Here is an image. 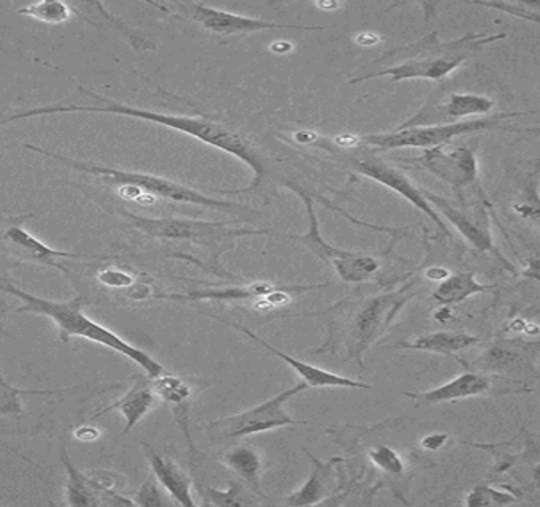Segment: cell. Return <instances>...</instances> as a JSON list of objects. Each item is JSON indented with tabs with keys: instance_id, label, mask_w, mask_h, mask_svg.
<instances>
[{
	"instance_id": "cell-1",
	"label": "cell",
	"mask_w": 540,
	"mask_h": 507,
	"mask_svg": "<svg viewBox=\"0 0 540 507\" xmlns=\"http://www.w3.org/2000/svg\"><path fill=\"white\" fill-rule=\"evenodd\" d=\"M69 78L77 88L96 100L94 105H46V107L32 108V110L12 113L7 118L0 119V127L12 124L21 119L39 118L46 115H64V113H103V115L127 116V118L143 119V121L154 122L157 126L167 127L176 130L179 134L195 138L198 142L205 143L211 148L219 149L230 156L236 157L238 161L248 165L254 173V181L251 186L244 187L240 191L230 192V194H241V192L254 191L262 184L267 176V162L262 154L252 146L248 138L244 137L238 130L225 126L222 122L206 118V116L170 115V113H159V111L145 110V108H135L126 103L116 102L108 97L100 96L96 92L83 88L77 81Z\"/></svg>"
},
{
	"instance_id": "cell-2",
	"label": "cell",
	"mask_w": 540,
	"mask_h": 507,
	"mask_svg": "<svg viewBox=\"0 0 540 507\" xmlns=\"http://www.w3.org/2000/svg\"><path fill=\"white\" fill-rule=\"evenodd\" d=\"M417 286L419 276H414L393 292L369 295L360 300L349 298V303L339 302L328 308L327 314H331L328 338L316 354L341 352L346 355V360H355L360 368H365L363 355L392 327L407 302L417 294Z\"/></svg>"
},
{
	"instance_id": "cell-3",
	"label": "cell",
	"mask_w": 540,
	"mask_h": 507,
	"mask_svg": "<svg viewBox=\"0 0 540 507\" xmlns=\"http://www.w3.org/2000/svg\"><path fill=\"white\" fill-rule=\"evenodd\" d=\"M0 290L5 294L13 295L24 303L18 309V313H34L50 317L51 321L56 322L61 330L62 341H69L70 336H78L83 340L108 347L111 351L118 352L126 359L132 360L151 379L165 373L164 365L157 362L148 352L132 346L126 340H122L121 336L116 335L115 332H111L107 327L97 324L96 321H92L91 317L86 316L81 309L80 298H73L70 302H53L48 298L29 294L26 290H21L20 287L13 286L8 281L0 284Z\"/></svg>"
},
{
	"instance_id": "cell-4",
	"label": "cell",
	"mask_w": 540,
	"mask_h": 507,
	"mask_svg": "<svg viewBox=\"0 0 540 507\" xmlns=\"http://www.w3.org/2000/svg\"><path fill=\"white\" fill-rule=\"evenodd\" d=\"M506 37V34H468L452 42H441L438 34L433 32L419 43L406 48L411 50L409 58L377 72L368 73L365 77L350 80V83H363L379 77H390L392 81H439L449 77L450 73L455 72L463 62L468 61L472 53L482 51L485 46Z\"/></svg>"
},
{
	"instance_id": "cell-5",
	"label": "cell",
	"mask_w": 540,
	"mask_h": 507,
	"mask_svg": "<svg viewBox=\"0 0 540 507\" xmlns=\"http://www.w3.org/2000/svg\"><path fill=\"white\" fill-rule=\"evenodd\" d=\"M26 148L42 154V156L50 157L53 161L61 162L64 167L72 168V170L99 176V178L110 181V183L119 184V186L137 187L141 194L148 195V197H160V199L170 200V202L206 206V208H213V210L233 211V213L251 211L248 206L216 199V197L203 194L197 189L176 183V181L167 180V178H160V176L149 175V173L127 172V170L105 167V165L94 164V162L80 161V159H73V157L51 153V151L37 148L34 145H26Z\"/></svg>"
},
{
	"instance_id": "cell-6",
	"label": "cell",
	"mask_w": 540,
	"mask_h": 507,
	"mask_svg": "<svg viewBox=\"0 0 540 507\" xmlns=\"http://www.w3.org/2000/svg\"><path fill=\"white\" fill-rule=\"evenodd\" d=\"M135 229L157 240L184 241L208 249L216 264L219 257L235 248L236 241L244 237L273 235L267 229L236 227L235 222L195 221L186 218H141L137 214L124 213ZM221 265V264H219Z\"/></svg>"
},
{
	"instance_id": "cell-7",
	"label": "cell",
	"mask_w": 540,
	"mask_h": 507,
	"mask_svg": "<svg viewBox=\"0 0 540 507\" xmlns=\"http://www.w3.org/2000/svg\"><path fill=\"white\" fill-rule=\"evenodd\" d=\"M286 186L303 200L306 214H308V230L300 235L289 233L286 237L306 246L314 256L319 257L325 265L335 271L336 276L344 283L360 284L374 278L377 271L381 270L379 256H374L373 252L349 251V249L333 246L324 240L320 233L319 219L314 210L312 195L295 184L286 183Z\"/></svg>"
},
{
	"instance_id": "cell-8",
	"label": "cell",
	"mask_w": 540,
	"mask_h": 507,
	"mask_svg": "<svg viewBox=\"0 0 540 507\" xmlns=\"http://www.w3.org/2000/svg\"><path fill=\"white\" fill-rule=\"evenodd\" d=\"M295 140L303 143V145L317 146V148L325 149L328 153L338 157L339 161L346 162L349 167L354 168L358 173H362L369 180L376 181V183L392 189L396 194H400L404 200H407L417 210L422 211L425 216H428L430 221L436 227H439V230L444 235L450 237V230L447 229V225L442 221L438 211L434 210L430 202L425 199L422 189L415 186L398 168L385 164L381 159H377L374 156H357V154L347 153L344 149L336 148L335 143H331L327 138L319 137L316 134H309V132H301V134L295 135Z\"/></svg>"
},
{
	"instance_id": "cell-9",
	"label": "cell",
	"mask_w": 540,
	"mask_h": 507,
	"mask_svg": "<svg viewBox=\"0 0 540 507\" xmlns=\"http://www.w3.org/2000/svg\"><path fill=\"white\" fill-rule=\"evenodd\" d=\"M525 113H498V115L483 116L471 121L453 122V124H428V126H401L400 129L384 134H371L358 138L363 145L381 151L393 149H430L447 145L455 138L463 135L479 134L485 130H495L501 127L507 119L517 118Z\"/></svg>"
},
{
	"instance_id": "cell-10",
	"label": "cell",
	"mask_w": 540,
	"mask_h": 507,
	"mask_svg": "<svg viewBox=\"0 0 540 507\" xmlns=\"http://www.w3.org/2000/svg\"><path fill=\"white\" fill-rule=\"evenodd\" d=\"M305 390H308V386L300 382L297 386L278 393L276 397H271L270 400L263 401L254 408L246 409L235 416L216 420L210 425V430H213L219 438L235 439L260 435V433L278 430V428L306 425L308 422L295 420L287 412L290 401Z\"/></svg>"
},
{
	"instance_id": "cell-11",
	"label": "cell",
	"mask_w": 540,
	"mask_h": 507,
	"mask_svg": "<svg viewBox=\"0 0 540 507\" xmlns=\"http://www.w3.org/2000/svg\"><path fill=\"white\" fill-rule=\"evenodd\" d=\"M407 162L425 168L426 172L445 181L452 187L458 199L463 200V191L479 178V161L476 153L468 146L447 145L425 149L422 156Z\"/></svg>"
},
{
	"instance_id": "cell-12",
	"label": "cell",
	"mask_w": 540,
	"mask_h": 507,
	"mask_svg": "<svg viewBox=\"0 0 540 507\" xmlns=\"http://www.w3.org/2000/svg\"><path fill=\"white\" fill-rule=\"evenodd\" d=\"M181 13L186 18L202 26L206 31L221 37L232 35L255 34V32L278 31V29H295V31H324V26H298V24H281L274 21L259 20L251 16L236 15L205 4H181Z\"/></svg>"
},
{
	"instance_id": "cell-13",
	"label": "cell",
	"mask_w": 540,
	"mask_h": 507,
	"mask_svg": "<svg viewBox=\"0 0 540 507\" xmlns=\"http://www.w3.org/2000/svg\"><path fill=\"white\" fill-rule=\"evenodd\" d=\"M330 284H314V286H276L271 283H251L244 286L224 287V289L192 290L189 294L154 295L162 300H176V302H244V300H257L271 306L281 305L289 300L290 294H303L309 290L324 289Z\"/></svg>"
},
{
	"instance_id": "cell-14",
	"label": "cell",
	"mask_w": 540,
	"mask_h": 507,
	"mask_svg": "<svg viewBox=\"0 0 540 507\" xmlns=\"http://www.w3.org/2000/svg\"><path fill=\"white\" fill-rule=\"evenodd\" d=\"M224 324L248 336L249 340L259 344L265 351L271 352L274 357H278L279 360L286 363L289 368H292L300 376L301 382L306 384L308 389H371V386L366 384V382L346 378V376H341L338 373H331V371L324 370V368L311 365V363L305 362V360L297 359L293 355L279 351L278 347H274L273 344L263 340L262 336L252 332L248 327H243L240 324H232V322H224Z\"/></svg>"
},
{
	"instance_id": "cell-15",
	"label": "cell",
	"mask_w": 540,
	"mask_h": 507,
	"mask_svg": "<svg viewBox=\"0 0 540 507\" xmlns=\"http://www.w3.org/2000/svg\"><path fill=\"white\" fill-rule=\"evenodd\" d=\"M491 378L487 374L477 371H466L458 374L457 378L450 379L442 386L428 392H404L406 398H411L417 405H442L450 401L468 400V398L482 397L491 390Z\"/></svg>"
},
{
	"instance_id": "cell-16",
	"label": "cell",
	"mask_w": 540,
	"mask_h": 507,
	"mask_svg": "<svg viewBox=\"0 0 540 507\" xmlns=\"http://www.w3.org/2000/svg\"><path fill=\"white\" fill-rule=\"evenodd\" d=\"M143 454L151 466L154 479L159 482L160 487L164 488L168 495L172 496L176 503L184 507L197 506L192 498L191 477L187 476L186 471L178 463L157 454L156 450L148 443H143Z\"/></svg>"
},
{
	"instance_id": "cell-17",
	"label": "cell",
	"mask_w": 540,
	"mask_h": 507,
	"mask_svg": "<svg viewBox=\"0 0 540 507\" xmlns=\"http://www.w3.org/2000/svg\"><path fill=\"white\" fill-rule=\"evenodd\" d=\"M4 240L8 246H12L18 256H23L24 259L37 262V264L48 265V267H61L56 259H102L99 256H84V254H72V252L50 248L37 240L32 233L26 232L23 227H10L4 233Z\"/></svg>"
},
{
	"instance_id": "cell-18",
	"label": "cell",
	"mask_w": 540,
	"mask_h": 507,
	"mask_svg": "<svg viewBox=\"0 0 540 507\" xmlns=\"http://www.w3.org/2000/svg\"><path fill=\"white\" fill-rule=\"evenodd\" d=\"M312 471L305 484L284 500L289 506H314L324 500L335 484V465L339 458H331L328 462H322L319 458L312 457Z\"/></svg>"
},
{
	"instance_id": "cell-19",
	"label": "cell",
	"mask_w": 540,
	"mask_h": 507,
	"mask_svg": "<svg viewBox=\"0 0 540 507\" xmlns=\"http://www.w3.org/2000/svg\"><path fill=\"white\" fill-rule=\"evenodd\" d=\"M479 338L466 332H433L426 335L415 336L412 340L400 341L396 349L406 351L431 352L452 357L458 352L466 351L469 347L476 346Z\"/></svg>"
},
{
	"instance_id": "cell-20",
	"label": "cell",
	"mask_w": 540,
	"mask_h": 507,
	"mask_svg": "<svg viewBox=\"0 0 540 507\" xmlns=\"http://www.w3.org/2000/svg\"><path fill=\"white\" fill-rule=\"evenodd\" d=\"M154 406H156V393L153 392V389L145 386V384H135L129 392L124 393L115 403H111L108 408L96 412L94 419L103 416V414H108V412L118 411L122 419L126 420L122 435H127L140 424L141 419H145L146 414Z\"/></svg>"
},
{
	"instance_id": "cell-21",
	"label": "cell",
	"mask_w": 540,
	"mask_h": 507,
	"mask_svg": "<svg viewBox=\"0 0 540 507\" xmlns=\"http://www.w3.org/2000/svg\"><path fill=\"white\" fill-rule=\"evenodd\" d=\"M425 199L430 202L434 210L441 211L442 216L445 219H449L452 222L453 227L463 235L474 248L479 249L480 252L495 251L493 248V240H491L490 232L487 229H483L479 224L472 221L468 214L458 210L452 203L442 199L439 195L433 194V192L423 191Z\"/></svg>"
},
{
	"instance_id": "cell-22",
	"label": "cell",
	"mask_w": 540,
	"mask_h": 507,
	"mask_svg": "<svg viewBox=\"0 0 540 507\" xmlns=\"http://www.w3.org/2000/svg\"><path fill=\"white\" fill-rule=\"evenodd\" d=\"M495 284H483L472 271H461L442 279L438 289L433 292V300L441 306H458L474 295L485 294L495 289Z\"/></svg>"
},
{
	"instance_id": "cell-23",
	"label": "cell",
	"mask_w": 540,
	"mask_h": 507,
	"mask_svg": "<svg viewBox=\"0 0 540 507\" xmlns=\"http://www.w3.org/2000/svg\"><path fill=\"white\" fill-rule=\"evenodd\" d=\"M495 105V100H491L490 97L471 94V92H464V94L452 92L447 100L439 103L436 110H438V121L441 124H453L471 116L483 118L495 108Z\"/></svg>"
},
{
	"instance_id": "cell-24",
	"label": "cell",
	"mask_w": 540,
	"mask_h": 507,
	"mask_svg": "<svg viewBox=\"0 0 540 507\" xmlns=\"http://www.w3.org/2000/svg\"><path fill=\"white\" fill-rule=\"evenodd\" d=\"M222 463L232 473L240 477L241 481L246 482L257 495L265 496L262 492V485H260L263 468L262 457L254 447L246 446V444L232 447L222 455Z\"/></svg>"
},
{
	"instance_id": "cell-25",
	"label": "cell",
	"mask_w": 540,
	"mask_h": 507,
	"mask_svg": "<svg viewBox=\"0 0 540 507\" xmlns=\"http://www.w3.org/2000/svg\"><path fill=\"white\" fill-rule=\"evenodd\" d=\"M61 462L67 473L65 482V496L69 506H102V498L97 488L92 484L91 477L81 473L77 466L70 462L67 449L62 446Z\"/></svg>"
},
{
	"instance_id": "cell-26",
	"label": "cell",
	"mask_w": 540,
	"mask_h": 507,
	"mask_svg": "<svg viewBox=\"0 0 540 507\" xmlns=\"http://www.w3.org/2000/svg\"><path fill=\"white\" fill-rule=\"evenodd\" d=\"M151 389L156 393V397L167 401L168 405H172L173 408L187 406V401L191 400L192 393H194L191 384L186 379L168 374L167 371L153 379Z\"/></svg>"
},
{
	"instance_id": "cell-27",
	"label": "cell",
	"mask_w": 540,
	"mask_h": 507,
	"mask_svg": "<svg viewBox=\"0 0 540 507\" xmlns=\"http://www.w3.org/2000/svg\"><path fill=\"white\" fill-rule=\"evenodd\" d=\"M18 12L21 15L34 18L35 21L45 24H62L65 21L70 20L72 16V10L69 5L62 4V2H56V0H46V2H35V4L26 5V7L20 8Z\"/></svg>"
},
{
	"instance_id": "cell-28",
	"label": "cell",
	"mask_w": 540,
	"mask_h": 507,
	"mask_svg": "<svg viewBox=\"0 0 540 507\" xmlns=\"http://www.w3.org/2000/svg\"><path fill=\"white\" fill-rule=\"evenodd\" d=\"M515 503L517 498L512 493L488 485H477L472 488L464 501L468 507L510 506Z\"/></svg>"
},
{
	"instance_id": "cell-29",
	"label": "cell",
	"mask_w": 540,
	"mask_h": 507,
	"mask_svg": "<svg viewBox=\"0 0 540 507\" xmlns=\"http://www.w3.org/2000/svg\"><path fill=\"white\" fill-rule=\"evenodd\" d=\"M368 457L376 468L390 474V476H400L404 471L403 458L392 447H376V449L369 450Z\"/></svg>"
},
{
	"instance_id": "cell-30",
	"label": "cell",
	"mask_w": 540,
	"mask_h": 507,
	"mask_svg": "<svg viewBox=\"0 0 540 507\" xmlns=\"http://www.w3.org/2000/svg\"><path fill=\"white\" fill-rule=\"evenodd\" d=\"M206 496L210 498V503L214 506H246L251 504L244 492L243 485L240 482H233L225 490H217V488H208Z\"/></svg>"
},
{
	"instance_id": "cell-31",
	"label": "cell",
	"mask_w": 540,
	"mask_h": 507,
	"mask_svg": "<svg viewBox=\"0 0 540 507\" xmlns=\"http://www.w3.org/2000/svg\"><path fill=\"white\" fill-rule=\"evenodd\" d=\"M480 7L496 8L507 15L520 16L523 20L539 23V4H514V2H474Z\"/></svg>"
},
{
	"instance_id": "cell-32",
	"label": "cell",
	"mask_w": 540,
	"mask_h": 507,
	"mask_svg": "<svg viewBox=\"0 0 540 507\" xmlns=\"http://www.w3.org/2000/svg\"><path fill=\"white\" fill-rule=\"evenodd\" d=\"M135 506H164L167 504L164 495H162V487L156 479H148L145 485L140 488V492L137 493L134 500Z\"/></svg>"
},
{
	"instance_id": "cell-33",
	"label": "cell",
	"mask_w": 540,
	"mask_h": 507,
	"mask_svg": "<svg viewBox=\"0 0 540 507\" xmlns=\"http://www.w3.org/2000/svg\"><path fill=\"white\" fill-rule=\"evenodd\" d=\"M97 281L103 286L113 287V289H124V287H132L135 284V278L126 271L118 270V268H105L97 275Z\"/></svg>"
},
{
	"instance_id": "cell-34",
	"label": "cell",
	"mask_w": 540,
	"mask_h": 507,
	"mask_svg": "<svg viewBox=\"0 0 540 507\" xmlns=\"http://www.w3.org/2000/svg\"><path fill=\"white\" fill-rule=\"evenodd\" d=\"M20 393H35V395H53L58 393V390H20V392H7L4 400H0V416H7V414H21L23 412V406H21L18 395Z\"/></svg>"
},
{
	"instance_id": "cell-35",
	"label": "cell",
	"mask_w": 540,
	"mask_h": 507,
	"mask_svg": "<svg viewBox=\"0 0 540 507\" xmlns=\"http://www.w3.org/2000/svg\"><path fill=\"white\" fill-rule=\"evenodd\" d=\"M449 439V433H445V431H434L430 435L423 436L420 446H422V449L436 452V450L442 449Z\"/></svg>"
},
{
	"instance_id": "cell-36",
	"label": "cell",
	"mask_w": 540,
	"mask_h": 507,
	"mask_svg": "<svg viewBox=\"0 0 540 507\" xmlns=\"http://www.w3.org/2000/svg\"><path fill=\"white\" fill-rule=\"evenodd\" d=\"M73 436L81 443H96L102 433H100L99 428L92 427V425H83V427L73 431Z\"/></svg>"
},
{
	"instance_id": "cell-37",
	"label": "cell",
	"mask_w": 540,
	"mask_h": 507,
	"mask_svg": "<svg viewBox=\"0 0 540 507\" xmlns=\"http://www.w3.org/2000/svg\"><path fill=\"white\" fill-rule=\"evenodd\" d=\"M0 389L7 390V392H20L21 389H16V387H13L12 384H8L7 381H5L4 376L0 374Z\"/></svg>"
},
{
	"instance_id": "cell-38",
	"label": "cell",
	"mask_w": 540,
	"mask_h": 507,
	"mask_svg": "<svg viewBox=\"0 0 540 507\" xmlns=\"http://www.w3.org/2000/svg\"><path fill=\"white\" fill-rule=\"evenodd\" d=\"M5 281H7V279H4L2 278V276H0V284L5 283Z\"/></svg>"
}]
</instances>
